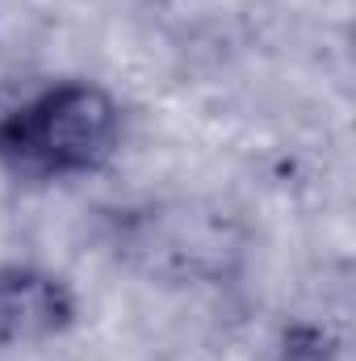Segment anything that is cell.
<instances>
[{"instance_id":"1","label":"cell","mask_w":356,"mask_h":361,"mask_svg":"<svg viewBox=\"0 0 356 361\" xmlns=\"http://www.w3.org/2000/svg\"><path fill=\"white\" fill-rule=\"evenodd\" d=\"M122 135L113 97L68 80L0 118V164L21 180H63L96 173Z\"/></svg>"},{"instance_id":"2","label":"cell","mask_w":356,"mask_h":361,"mask_svg":"<svg viewBox=\"0 0 356 361\" xmlns=\"http://www.w3.org/2000/svg\"><path fill=\"white\" fill-rule=\"evenodd\" d=\"M76 319V298L63 277L34 265L0 269V341L30 345L68 332Z\"/></svg>"}]
</instances>
